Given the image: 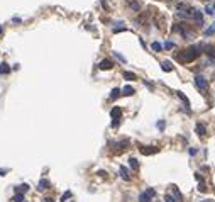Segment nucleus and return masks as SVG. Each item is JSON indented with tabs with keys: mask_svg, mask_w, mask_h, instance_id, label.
Wrapping results in <instances>:
<instances>
[{
	"mask_svg": "<svg viewBox=\"0 0 215 202\" xmlns=\"http://www.w3.org/2000/svg\"><path fill=\"white\" fill-rule=\"evenodd\" d=\"M129 5H130V9L136 10V12H139V9H141V3H139V2H130Z\"/></svg>",
	"mask_w": 215,
	"mask_h": 202,
	"instance_id": "22",
	"label": "nucleus"
},
{
	"mask_svg": "<svg viewBox=\"0 0 215 202\" xmlns=\"http://www.w3.org/2000/svg\"><path fill=\"white\" fill-rule=\"evenodd\" d=\"M129 166H130L132 170H139V161H137V158H129Z\"/></svg>",
	"mask_w": 215,
	"mask_h": 202,
	"instance_id": "17",
	"label": "nucleus"
},
{
	"mask_svg": "<svg viewBox=\"0 0 215 202\" xmlns=\"http://www.w3.org/2000/svg\"><path fill=\"white\" fill-rule=\"evenodd\" d=\"M2 34H3V29H2V27H0V36H2Z\"/></svg>",
	"mask_w": 215,
	"mask_h": 202,
	"instance_id": "39",
	"label": "nucleus"
},
{
	"mask_svg": "<svg viewBox=\"0 0 215 202\" xmlns=\"http://www.w3.org/2000/svg\"><path fill=\"white\" fill-rule=\"evenodd\" d=\"M164 202H176V199L173 195H164Z\"/></svg>",
	"mask_w": 215,
	"mask_h": 202,
	"instance_id": "28",
	"label": "nucleus"
},
{
	"mask_svg": "<svg viewBox=\"0 0 215 202\" xmlns=\"http://www.w3.org/2000/svg\"><path fill=\"white\" fill-rule=\"evenodd\" d=\"M191 19L197 22L198 26H203V14L198 9H191Z\"/></svg>",
	"mask_w": 215,
	"mask_h": 202,
	"instance_id": "4",
	"label": "nucleus"
},
{
	"mask_svg": "<svg viewBox=\"0 0 215 202\" xmlns=\"http://www.w3.org/2000/svg\"><path fill=\"white\" fill-rule=\"evenodd\" d=\"M12 202H24V194H15L12 197Z\"/></svg>",
	"mask_w": 215,
	"mask_h": 202,
	"instance_id": "21",
	"label": "nucleus"
},
{
	"mask_svg": "<svg viewBox=\"0 0 215 202\" xmlns=\"http://www.w3.org/2000/svg\"><path fill=\"white\" fill-rule=\"evenodd\" d=\"M214 32H215V22L207 29V31H205V36H210V34H214Z\"/></svg>",
	"mask_w": 215,
	"mask_h": 202,
	"instance_id": "24",
	"label": "nucleus"
},
{
	"mask_svg": "<svg viewBox=\"0 0 215 202\" xmlns=\"http://www.w3.org/2000/svg\"><path fill=\"white\" fill-rule=\"evenodd\" d=\"M122 93H124V95H127V97H130V95H134V93H136V90H134V87L126 85V87L122 89Z\"/></svg>",
	"mask_w": 215,
	"mask_h": 202,
	"instance_id": "14",
	"label": "nucleus"
},
{
	"mask_svg": "<svg viewBox=\"0 0 215 202\" xmlns=\"http://www.w3.org/2000/svg\"><path fill=\"white\" fill-rule=\"evenodd\" d=\"M114 56H115V58H117L119 61H122V63H126V61H127V59H126V58H124L122 55H120L119 51H114Z\"/></svg>",
	"mask_w": 215,
	"mask_h": 202,
	"instance_id": "23",
	"label": "nucleus"
},
{
	"mask_svg": "<svg viewBox=\"0 0 215 202\" xmlns=\"http://www.w3.org/2000/svg\"><path fill=\"white\" fill-rule=\"evenodd\" d=\"M158 151H159V148H156V146H142L141 148L142 155H153V153H158Z\"/></svg>",
	"mask_w": 215,
	"mask_h": 202,
	"instance_id": "8",
	"label": "nucleus"
},
{
	"mask_svg": "<svg viewBox=\"0 0 215 202\" xmlns=\"http://www.w3.org/2000/svg\"><path fill=\"white\" fill-rule=\"evenodd\" d=\"M98 68H100V70H112V68H114V63H112L110 59H103V61L98 63Z\"/></svg>",
	"mask_w": 215,
	"mask_h": 202,
	"instance_id": "7",
	"label": "nucleus"
},
{
	"mask_svg": "<svg viewBox=\"0 0 215 202\" xmlns=\"http://www.w3.org/2000/svg\"><path fill=\"white\" fill-rule=\"evenodd\" d=\"M195 178H197L198 182H203V178H202V173H195Z\"/></svg>",
	"mask_w": 215,
	"mask_h": 202,
	"instance_id": "35",
	"label": "nucleus"
},
{
	"mask_svg": "<svg viewBox=\"0 0 215 202\" xmlns=\"http://www.w3.org/2000/svg\"><path fill=\"white\" fill-rule=\"evenodd\" d=\"M5 173H7V170H5V168H0V177H3Z\"/></svg>",
	"mask_w": 215,
	"mask_h": 202,
	"instance_id": "37",
	"label": "nucleus"
},
{
	"mask_svg": "<svg viewBox=\"0 0 215 202\" xmlns=\"http://www.w3.org/2000/svg\"><path fill=\"white\" fill-rule=\"evenodd\" d=\"M195 85H197L200 90H205V89L208 87V80H207L203 75H197V76H195Z\"/></svg>",
	"mask_w": 215,
	"mask_h": 202,
	"instance_id": "3",
	"label": "nucleus"
},
{
	"mask_svg": "<svg viewBox=\"0 0 215 202\" xmlns=\"http://www.w3.org/2000/svg\"><path fill=\"white\" fill-rule=\"evenodd\" d=\"M176 95H178V99L183 102V107H185V110L190 114V100H188V97L185 95L183 92H176Z\"/></svg>",
	"mask_w": 215,
	"mask_h": 202,
	"instance_id": "5",
	"label": "nucleus"
},
{
	"mask_svg": "<svg viewBox=\"0 0 215 202\" xmlns=\"http://www.w3.org/2000/svg\"><path fill=\"white\" fill-rule=\"evenodd\" d=\"M164 48H166V49H171V48H175V44H173L171 41H166V43H164Z\"/></svg>",
	"mask_w": 215,
	"mask_h": 202,
	"instance_id": "29",
	"label": "nucleus"
},
{
	"mask_svg": "<svg viewBox=\"0 0 215 202\" xmlns=\"http://www.w3.org/2000/svg\"><path fill=\"white\" fill-rule=\"evenodd\" d=\"M15 192L17 194H26V192H29V184H20L15 187Z\"/></svg>",
	"mask_w": 215,
	"mask_h": 202,
	"instance_id": "11",
	"label": "nucleus"
},
{
	"mask_svg": "<svg viewBox=\"0 0 215 202\" xmlns=\"http://www.w3.org/2000/svg\"><path fill=\"white\" fill-rule=\"evenodd\" d=\"M120 114H122L120 107H112V110H110V117H112V121H114V119H120Z\"/></svg>",
	"mask_w": 215,
	"mask_h": 202,
	"instance_id": "10",
	"label": "nucleus"
},
{
	"mask_svg": "<svg viewBox=\"0 0 215 202\" xmlns=\"http://www.w3.org/2000/svg\"><path fill=\"white\" fill-rule=\"evenodd\" d=\"M202 51H203V44H197V46H190V48H186L185 51H181L176 55V59L179 61H183V63H190V61H193V59H197L198 56L202 55Z\"/></svg>",
	"mask_w": 215,
	"mask_h": 202,
	"instance_id": "1",
	"label": "nucleus"
},
{
	"mask_svg": "<svg viewBox=\"0 0 215 202\" xmlns=\"http://www.w3.org/2000/svg\"><path fill=\"white\" fill-rule=\"evenodd\" d=\"M154 195H156V190L149 187V188H146L142 194L139 195V202H151V199H153Z\"/></svg>",
	"mask_w": 215,
	"mask_h": 202,
	"instance_id": "2",
	"label": "nucleus"
},
{
	"mask_svg": "<svg viewBox=\"0 0 215 202\" xmlns=\"http://www.w3.org/2000/svg\"><path fill=\"white\" fill-rule=\"evenodd\" d=\"M122 31H126L124 26H122V27H114V32H122Z\"/></svg>",
	"mask_w": 215,
	"mask_h": 202,
	"instance_id": "34",
	"label": "nucleus"
},
{
	"mask_svg": "<svg viewBox=\"0 0 215 202\" xmlns=\"http://www.w3.org/2000/svg\"><path fill=\"white\" fill-rule=\"evenodd\" d=\"M124 78H126V80H136L137 76H136V73H132V72H124Z\"/></svg>",
	"mask_w": 215,
	"mask_h": 202,
	"instance_id": "20",
	"label": "nucleus"
},
{
	"mask_svg": "<svg viewBox=\"0 0 215 202\" xmlns=\"http://www.w3.org/2000/svg\"><path fill=\"white\" fill-rule=\"evenodd\" d=\"M10 73V66L7 63H0V75H7Z\"/></svg>",
	"mask_w": 215,
	"mask_h": 202,
	"instance_id": "16",
	"label": "nucleus"
},
{
	"mask_svg": "<svg viewBox=\"0 0 215 202\" xmlns=\"http://www.w3.org/2000/svg\"><path fill=\"white\" fill-rule=\"evenodd\" d=\"M42 202H54V199H53V197H44Z\"/></svg>",
	"mask_w": 215,
	"mask_h": 202,
	"instance_id": "36",
	"label": "nucleus"
},
{
	"mask_svg": "<svg viewBox=\"0 0 215 202\" xmlns=\"http://www.w3.org/2000/svg\"><path fill=\"white\" fill-rule=\"evenodd\" d=\"M195 129H197V134H198V136H202V138H203V136L207 134V128H205V126H203L202 122H198Z\"/></svg>",
	"mask_w": 215,
	"mask_h": 202,
	"instance_id": "12",
	"label": "nucleus"
},
{
	"mask_svg": "<svg viewBox=\"0 0 215 202\" xmlns=\"http://www.w3.org/2000/svg\"><path fill=\"white\" fill-rule=\"evenodd\" d=\"M214 9H215V5H214Z\"/></svg>",
	"mask_w": 215,
	"mask_h": 202,
	"instance_id": "40",
	"label": "nucleus"
},
{
	"mask_svg": "<svg viewBox=\"0 0 215 202\" xmlns=\"http://www.w3.org/2000/svg\"><path fill=\"white\" fill-rule=\"evenodd\" d=\"M120 93H122V90H120V89H114V90L110 92V99H112V100H115V99H117Z\"/></svg>",
	"mask_w": 215,
	"mask_h": 202,
	"instance_id": "18",
	"label": "nucleus"
},
{
	"mask_svg": "<svg viewBox=\"0 0 215 202\" xmlns=\"http://www.w3.org/2000/svg\"><path fill=\"white\" fill-rule=\"evenodd\" d=\"M205 14H207V16H214V10H212L210 7H207V9H205Z\"/></svg>",
	"mask_w": 215,
	"mask_h": 202,
	"instance_id": "33",
	"label": "nucleus"
},
{
	"mask_svg": "<svg viewBox=\"0 0 215 202\" xmlns=\"http://www.w3.org/2000/svg\"><path fill=\"white\" fill-rule=\"evenodd\" d=\"M68 199H71V192H70V190H68V192H64V194L61 195V202L68 201Z\"/></svg>",
	"mask_w": 215,
	"mask_h": 202,
	"instance_id": "25",
	"label": "nucleus"
},
{
	"mask_svg": "<svg viewBox=\"0 0 215 202\" xmlns=\"http://www.w3.org/2000/svg\"><path fill=\"white\" fill-rule=\"evenodd\" d=\"M173 194H175L173 197L176 199V202H179V201H181V199H183V195H181V192H179V190H178V188H176V187H173Z\"/></svg>",
	"mask_w": 215,
	"mask_h": 202,
	"instance_id": "19",
	"label": "nucleus"
},
{
	"mask_svg": "<svg viewBox=\"0 0 215 202\" xmlns=\"http://www.w3.org/2000/svg\"><path fill=\"white\" fill-rule=\"evenodd\" d=\"M158 129H159V131L164 129V121H158Z\"/></svg>",
	"mask_w": 215,
	"mask_h": 202,
	"instance_id": "32",
	"label": "nucleus"
},
{
	"mask_svg": "<svg viewBox=\"0 0 215 202\" xmlns=\"http://www.w3.org/2000/svg\"><path fill=\"white\" fill-rule=\"evenodd\" d=\"M203 51L208 55V58H210L212 61L215 59V48L212 46V44H207V46H203Z\"/></svg>",
	"mask_w": 215,
	"mask_h": 202,
	"instance_id": "6",
	"label": "nucleus"
},
{
	"mask_svg": "<svg viewBox=\"0 0 215 202\" xmlns=\"http://www.w3.org/2000/svg\"><path fill=\"white\" fill-rule=\"evenodd\" d=\"M198 190H200V192H205V190H207V185L203 184V182H200V185H198Z\"/></svg>",
	"mask_w": 215,
	"mask_h": 202,
	"instance_id": "31",
	"label": "nucleus"
},
{
	"mask_svg": "<svg viewBox=\"0 0 215 202\" xmlns=\"http://www.w3.org/2000/svg\"><path fill=\"white\" fill-rule=\"evenodd\" d=\"M119 172H120V177H122L124 180H130V173H129V170H127L126 166H120Z\"/></svg>",
	"mask_w": 215,
	"mask_h": 202,
	"instance_id": "13",
	"label": "nucleus"
},
{
	"mask_svg": "<svg viewBox=\"0 0 215 202\" xmlns=\"http://www.w3.org/2000/svg\"><path fill=\"white\" fill-rule=\"evenodd\" d=\"M161 68L164 70V72H173V63H171V61H163Z\"/></svg>",
	"mask_w": 215,
	"mask_h": 202,
	"instance_id": "15",
	"label": "nucleus"
},
{
	"mask_svg": "<svg viewBox=\"0 0 215 202\" xmlns=\"http://www.w3.org/2000/svg\"><path fill=\"white\" fill-rule=\"evenodd\" d=\"M200 202H214L212 199H208V201H200Z\"/></svg>",
	"mask_w": 215,
	"mask_h": 202,
	"instance_id": "38",
	"label": "nucleus"
},
{
	"mask_svg": "<svg viewBox=\"0 0 215 202\" xmlns=\"http://www.w3.org/2000/svg\"><path fill=\"white\" fill-rule=\"evenodd\" d=\"M151 48H153V49H154V51H161V44H159V43H153V44H151Z\"/></svg>",
	"mask_w": 215,
	"mask_h": 202,
	"instance_id": "26",
	"label": "nucleus"
},
{
	"mask_svg": "<svg viewBox=\"0 0 215 202\" xmlns=\"http://www.w3.org/2000/svg\"><path fill=\"white\" fill-rule=\"evenodd\" d=\"M129 145V141H120V143H117L115 146H117V149H124V146H127Z\"/></svg>",
	"mask_w": 215,
	"mask_h": 202,
	"instance_id": "27",
	"label": "nucleus"
},
{
	"mask_svg": "<svg viewBox=\"0 0 215 202\" xmlns=\"http://www.w3.org/2000/svg\"><path fill=\"white\" fill-rule=\"evenodd\" d=\"M188 153H190L191 156H195V155H197V153H198V149H197V148H195V146H193V148H190V149H188Z\"/></svg>",
	"mask_w": 215,
	"mask_h": 202,
	"instance_id": "30",
	"label": "nucleus"
},
{
	"mask_svg": "<svg viewBox=\"0 0 215 202\" xmlns=\"http://www.w3.org/2000/svg\"><path fill=\"white\" fill-rule=\"evenodd\" d=\"M49 187H51L49 180H46V178H41V180H39V184H37V190H48Z\"/></svg>",
	"mask_w": 215,
	"mask_h": 202,
	"instance_id": "9",
	"label": "nucleus"
},
{
	"mask_svg": "<svg viewBox=\"0 0 215 202\" xmlns=\"http://www.w3.org/2000/svg\"><path fill=\"white\" fill-rule=\"evenodd\" d=\"M24 202H26V201H24Z\"/></svg>",
	"mask_w": 215,
	"mask_h": 202,
	"instance_id": "41",
	"label": "nucleus"
}]
</instances>
